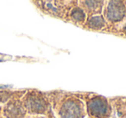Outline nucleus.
<instances>
[{
  "label": "nucleus",
  "mask_w": 126,
  "mask_h": 118,
  "mask_svg": "<svg viewBox=\"0 0 126 118\" xmlns=\"http://www.w3.org/2000/svg\"><path fill=\"white\" fill-rule=\"evenodd\" d=\"M78 107L74 103H69L67 105L66 109L62 114L63 118H77Z\"/></svg>",
  "instance_id": "2"
},
{
  "label": "nucleus",
  "mask_w": 126,
  "mask_h": 118,
  "mask_svg": "<svg viewBox=\"0 0 126 118\" xmlns=\"http://www.w3.org/2000/svg\"><path fill=\"white\" fill-rule=\"evenodd\" d=\"M89 109L91 110L92 114L93 113L97 116H99V115H103L105 112L106 107L103 101L99 100V99H95V100L92 101V102L89 104Z\"/></svg>",
  "instance_id": "1"
}]
</instances>
